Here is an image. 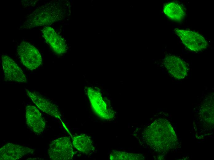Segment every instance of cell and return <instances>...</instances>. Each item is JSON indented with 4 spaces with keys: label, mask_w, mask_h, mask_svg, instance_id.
Instances as JSON below:
<instances>
[{
    "label": "cell",
    "mask_w": 214,
    "mask_h": 160,
    "mask_svg": "<svg viewBox=\"0 0 214 160\" xmlns=\"http://www.w3.org/2000/svg\"><path fill=\"white\" fill-rule=\"evenodd\" d=\"M17 52L21 62L29 69H35L42 63V58L39 51L29 43L21 42L18 46Z\"/></svg>",
    "instance_id": "3"
},
{
    "label": "cell",
    "mask_w": 214,
    "mask_h": 160,
    "mask_svg": "<svg viewBox=\"0 0 214 160\" xmlns=\"http://www.w3.org/2000/svg\"><path fill=\"white\" fill-rule=\"evenodd\" d=\"M73 143L76 148L84 154H90L95 150L90 137L85 134L73 137Z\"/></svg>",
    "instance_id": "12"
},
{
    "label": "cell",
    "mask_w": 214,
    "mask_h": 160,
    "mask_svg": "<svg viewBox=\"0 0 214 160\" xmlns=\"http://www.w3.org/2000/svg\"><path fill=\"white\" fill-rule=\"evenodd\" d=\"M42 31L43 36L55 53L61 54L66 52L67 46L65 40L53 28L46 26Z\"/></svg>",
    "instance_id": "8"
},
{
    "label": "cell",
    "mask_w": 214,
    "mask_h": 160,
    "mask_svg": "<svg viewBox=\"0 0 214 160\" xmlns=\"http://www.w3.org/2000/svg\"><path fill=\"white\" fill-rule=\"evenodd\" d=\"M70 10L68 1H53L42 6L29 15L21 27L29 29L47 26L63 19Z\"/></svg>",
    "instance_id": "1"
},
{
    "label": "cell",
    "mask_w": 214,
    "mask_h": 160,
    "mask_svg": "<svg viewBox=\"0 0 214 160\" xmlns=\"http://www.w3.org/2000/svg\"><path fill=\"white\" fill-rule=\"evenodd\" d=\"M142 156L139 154L125 153L113 150L110 155V159L113 160H139Z\"/></svg>",
    "instance_id": "14"
},
{
    "label": "cell",
    "mask_w": 214,
    "mask_h": 160,
    "mask_svg": "<svg viewBox=\"0 0 214 160\" xmlns=\"http://www.w3.org/2000/svg\"><path fill=\"white\" fill-rule=\"evenodd\" d=\"M174 31L183 44L192 51H201L208 46V43L204 38L197 32L178 29H175Z\"/></svg>",
    "instance_id": "4"
},
{
    "label": "cell",
    "mask_w": 214,
    "mask_h": 160,
    "mask_svg": "<svg viewBox=\"0 0 214 160\" xmlns=\"http://www.w3.org/2000/svg\"><path fill=\"white\" fill-rule=\"evenodd\" d=\"M26 118L28 126L34 133L40 134L45 127V121L38 109L35 106L26 107Z\"/></svg>",
    "instance_id": "11"
},
{
    "label": "cell",
    "mask_w": 214,
    "mask_h": 160,
    "mask_svg": "<svg viewBox=\"0 0 214 160\" xmlns=\"http://www.w3.org/2000/svg\"><path fill=\"white\" fill-rule=\"evenodd\" d=\"M167 71L174 78L182 79L187 75L188 69L186 62L181 58L173 55L168 54L164 59Z\"/></svg>",
    "instance_id": "6"
},
{
    "label": "cell",
    "mask_w": 214,
    "mask_h": 160,
    "mask_svg": "<svg viewBox=\"0 0 214 160\" xmlns=\"http://www.w3.org/2000/svg\"><path fill=\"white\" fill-rule=\"evenodd\" d=\"M34 150L28 147L13 143L7 144L0 149L1 160L18 159L28 154H32Z\"/></svg>",
    "instance_id": "10"
},
{
    "label": "cell",
    "mask_w": 214,
    "mask_h": 160,
    "mask_svg": "<svg viewBox=\"0 0 214 160\" xmlns=\"http://www.w3.org/2000/svg\"><path fill=\"white\" fill-rule=\"evenodd\" d=\"M163 11L168 18L173 21L181 20L185 15L183 7L178 3L174 2L166 4L164 6Z\"/></svg>",
    "instance_id": "13"
},
{
    "label": "cell",
    "mask_w": 214,
    "mask_h": 160,
    "mask_svg": "<svg viewBox=\"0 0 214 160\" xmlns=\"http://www.w3.org/2000/svg\"><path fill=\"white\" fill-rule=\"evenodd\" d=\"M48 153L52 160H71L74 153L70 137H62L52 141L50 145Z\"/></svg>",
    "instance_id": "2"
},
{
    "label": "cell",
    "mask_w": 214,
    "mask_h": 160,
    "mask_svg": "<svg viewBox=\"0 0 214 160\" xmlns=\"http://www.w3.org/2000/svg\"><path fill=\"white\" fill-rule=\"evenodd\" d=\"M2 59L5 80L19 82H27L22 70L14 60L5 54L2 55Z\"/></svg>",
    "instance_id": "7"
},
{
    "label": "cell",
    "mask_w": 214,
    "mask_h": 160,
    "mask_svg": "<svg viewBox=\"0 0 214 160\" xmlns=\"http://www.w3.org/2000/svg\"><path fill=\"white\" fill-rule=\"evenodd\" d=\"M86 91L92 107L97 115L101 118L107 120L114 117V112L108 107L99 90L88 87L86 88Z\"/></svg>",
    "instance_id": "5"
},
{
    "label": "cell",
    "mask_w": 214,
    "mask_h": 160,
    "mask_svg": "<svg viewBox=\"0 0 214 160\" xmlns=\"http://www.w3.org/2000/svg\"><path fill=\"white\" fill-rule=\"evenodd\" d=\"M27 95L38 107L45 113L57 118H60L61 114L58 107L38 93L26 90Z\"/></svg>",
    "instance_id": "9"
}]
</instances>
